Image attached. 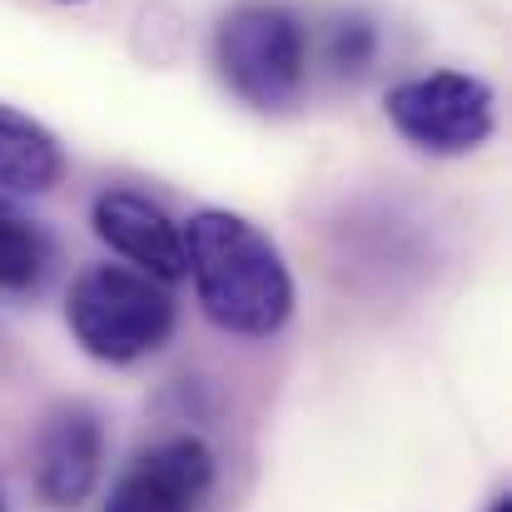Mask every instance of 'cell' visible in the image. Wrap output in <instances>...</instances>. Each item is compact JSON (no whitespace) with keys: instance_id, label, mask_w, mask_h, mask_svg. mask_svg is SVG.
Returning a JSON list of instances; mask_svg holds the SVG:
<instances>
[{"instance_id":"1","label":"cell","mask_w":512,"mask_h":512,"mask_svg":"<svg viewBox=\"0 0 512 512\" xmlns=\"http://www.w3.org/2000/svg\"><path fill=\"white\" fill-rule=\"evenodd\" d=\"M184 279L204 319L234 339H274L294 319V274L279 244L234 209H199L179 224Z\"/></svg>"},{"instance_id":"2","label":"cell","mask_w":512,"mask_h":512,"mask_svg":"<svg viewBox=\"0 0 512 512\" xmlns=\"http://www.w3.org/2000/svg\"><path fill=\"white\" fill-rule=\"evenodd\" d=\"M65 324L95 363L130 368L174 339L179 309L170 284L130 264H85L65 294Z\"/></svg>"},{"instance_id":"3","label":"cell","mask_w":512,"mask_h":512,"mask_svg":"<svg viewBox=\"0 0 512 512\" xmlns=\"http://www.w3.org/2000/svg\"><path fill=\"white\" fill-rule=\"evenodd\" d=\"M214 70L249 110H289L309 80V30L284 0H239L214 25Z\"/></svg>"},{"instance_id":"4","label":"cell","mask_w":512,"mask_h":512,"mask_svg":"<svg viewBox=\"0 0 512 512\" xmlns=\"http://www.w3.org/2000/svg\"><path fill=\"white\" fill-rule=\"evenodd\" d=\"M388 125L423 155H473L498 130V95L468 70H433L398 80L383 100Z\"/></svg>"},{"instance_id":"5","label":"cell","mask_w":512,"mask_h":512,"mask_svg":"<svg viewBox=\"0 0 512 512\" xmlns=\"http://www.w3.org/2000/svg\"><path fill=\"white\" fill-rule=\"evenodd\" d=\"M214 473V448L194 433H174L140 448L120 468L100 512H204Z\"/></svg>"},{"instance_id":"6","label":"cell","mask_w":512,"mask_h":512,"mask_svg":"<svg viewBox=\"0 0 512 512\" xmlns=\"http://www.w3.org/2000/svg\"><path fill=\"white\" fill-rule=\"evenodd\" d=\"M105 453H110V438H105L100 413L90 403H60L35 428V443H30V478H35L40 503L50 508L85 503L100 488Z\"/></svg>"},{"instance_id":"7","label":"cell","mask_w":512,"mask_h":512,"mask_svg":"<svg viewBox=\"0 0 512 512\" xmlns=\"http://www.w3.org/2000/svg\"><path fill=\"white\" fill-rule=\"evenodd\" d=\"M90 229L130 269H140L160 284L184 279V234H179V219L160 199H150L140 189H125V184H110L90 204Z\"/></svg>"},{"instance_id":"8","label":"cell","mask_w":512,"mask_h":512,"mask_svg":"<svg viewBox=\"0 0 512 512\" xmlns=\"http://www.w3.org/2000/svg\"><path fill=\"white\" fill-rule=\"evenodd\" d=\"M65 179V150L60 140L20 115L15 105H0V189L5 194H45Z\"/></svg>"},{"instance_id":"9","label":"cell","mask_w":512,"mask_h":512,"mask_svg":"<svg viewBox=\"0 0 512 512\" xmlns=\"http://www.w3.org/2000/svg\"><path fill=\"white\" fill-rule=\"evenodd\" d=\"M60 254L40 219H30L0 189V294H40L55 274Z\"/></svg>"},{"instance_id":"10","label":"cell","mask_w":512,"mask_h":512,"mask_svg":"<svg viewBox=\"0 0 512 512\" xmlns=\"http://www.w3.org/2000/svg\"><path fill=\"white\" fill-rule=\"evenodd\" d=\"M373 55H378V30H373V20L343 15L339 25H334V35H329V65H334L339 75H363V70L373 65Z\"/></svg>"},{"instance_id":"11","label":"cell","mask_w":512,"mask_h":512,"mask_svg":"<svg viewBox=\"0 0 512 512\" xmlns=\"http://www.w3.org/2000/svg\"><path fill=\"white\" fill-rule=\"evenodd\" d=\"M488 512H512V493H498V498L488 503Z\"/></svg>"},{"instance_id":"12","label":"cell","mask_w":512,"mask_h":512,"mask_svg":"<svg viewBox=\"0 0 512 512\" xmlns=\"http://www.w3.org/2000/svg\"><path fill=\"white\" fill-rule=\"evenodd\" d=\"M60 5H80V0H60Z\"/></svg>"},{"instance_id":"13","label":"cell","mask_w":512,"mask_h":512,"mask_svg":"<svg viewBox=\"0 0 512 512\" xmlns=\"http://www.w3.org/2000/svg\"><path fill=\"white\" fill-rule=\"evenodd\" d=\"M0 512H5V493H0Z\"/></svg>"}]
</instances>
